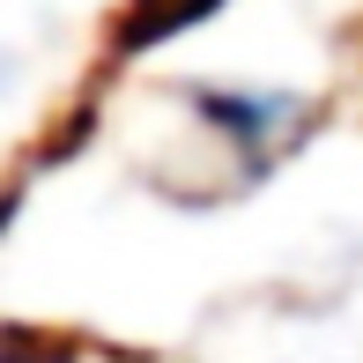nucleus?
<instances>
[{"label":"nucleus","instance_id":"obj_1","mask_svg":"<svg viewBox=\"0 0 363 363\" xmlns=\"http://www.w3.org/2000/svg\"><path fill=\"white\" fill-rule=\"evenodd\" d=\"M201 104H208V119H216V126H230L238 141H252L259 156H267V148L289 134V119H296V96H238V89L216 96V89H208Z\"/></svg>","mask_w":363,"mask_h":363},{"label":"nucleus","instance_id":"obj_2","mask_svg":"<svg viewBox=\"0 0 363 363\" xmlns=\"http://www.w3.org/2000/svg\"><path fill=\"white\" fill-rule=\"evenodd\" d=\"M216 8H223V0H134V8H126V23H119V52L134 60V52H148V45L193 30L201 15H216Z\"/></svg>","mask_w":363,"mask_h":363}]
</instances>
